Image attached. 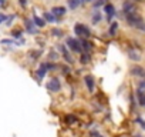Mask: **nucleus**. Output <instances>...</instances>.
Returning <instances> with one entry per match:
<instances>
[{
	"mask_svg": "<svg viewBox=\"0 0 145 137\" xmlns=\"http://www.w3.org/2000/svg\"><path fill=\"white\" fill-rule=\"evenodd\" d=\"M74 32H76V34L80 36V39L88 40V39L91 37V30H90L86 24H83V23H77V24L74 26Z\"/></svg>",
	"mask_w": 145,
	"mask_h": 137,
	"instance_id": "obj_1",
	"label": "nucleus"
},
{
	"mask_svg": "<svg viewBox=\"0 0 145 137\" xmlns=\"http://www.w3.org/2000/svg\"><path fill=\"white\" fill-rule=\"evenodd\" d=\"M125 19H127V23L132 27H138L141 23H144V19L138 14V13H129V14H125Z\"/></svg>",
	"mask_w": 145,
	"mask_h": 137,
	"instance_id": "obj_2",
	"label": "nucleus"
},
{
	"mask_svg": "<svg viewBox=\"0 0 145 137\" xmlns=\"http://www.w3.org/2000/svg\"><path fill=\"white\" fill-rule=\"evenodd\" d=\"M46 87H47V90H50L51 93H57V92H60V89H61V83H60V80H58L57 77H54V79H51V80L46 84Z\"/></svg>",
	"mask_w": 145,
	"mask_h": 137,
	"instance_id": "obj_3",
	"label": "nucleus"
},
{
	"mask_svg": "<svg viewBox=\"0 0 145 137\" xmlns=\"http://www.w3.org/2000/svg\"><path fill=\"white\" fill-rule=\"evenodd\" d=\"M67 46H68V49H71L72 51H76V53H81L83 51L81 47H80V41L77 39H74V37H68L67 39Z\"/></svg>",
	"mask_w": 145,
	"mask_h": 137,
	"instance_id": "obj_4",
	"label": "nucleus"
},
{
	"mask_svg": "<svg viewBox=\"0 0 145 137\" xmlns=\"http://www.w3.org/2000/svg\"><path fill=\"white\" fill-rule=\"evenodd\" d=\"M131 74L137 76V77H145V70L141 66H134V67H131Z\"/></svg>",
	"mask_w": 145,
	"mask_h": 137,
	"instance_id": "obj_5",
	"label": "nucleus"
},
{
	"mask_svg": "<svg viewBox=\"0 0 145 137\" xmlns=\"http://www.w3.org/2000/svg\"><path fill=\"white\" fill-rule=\"evenodd\" d=\"M84 82H86V84H87V89H88V92H94V87H95V83H94V77L91 76V74H87L86 77H84Z\"/></svg>",
	"mask_w": 145,
	"mask_h": 137,
	"instance_id": "obj_6",
	"label": "nucleus"
},
{
	"mask_svg": "<svg viewBox=\"0 0 145 137\" xmlns=\"http://www.w3.org/2000/svg\"><path fill=\"white\" fill-rule=\"evenodd\" d=\"M104 12H105V14L108 16V20H111V17L115 14V7L111 5V3H107L105 6H104V9H103Z\"/></svg>",
	"mask_w": 145,
	"mask_h": 137,
	"instance_id": "obj_7",
	"label": "nucleus"
},
{
	"mask_svg": "<svg viewBox=\"0 0 145 137\" xmlns=\"http://www.w3.org/2000/svg\"><path fill=\"white\" fill-rule=\"evenodd\" d=\"M51 13H53L56 17H61V16H64V14L67 13V9H65V7H63V6L53 7V9H51Z\"/></svg>",
	"mask_w": 145,
	"mask_h": 137,
	"instance_id": "obj_8",
	"label": "nucleus"
},
{
	"mask_svg": "<svg viewBox=\"0 0 145 137\" xmlns=\"http://www.w3.org/2000/svg\"><path fill=\"white\" fill-rule=\"evenodd\" d=\"M78 41H80V47H81V50H83V51H86V53H87V51H90V50L93 49V44H91L88 40H86V39H80Z\"/></svg>",
	"mask_w": 145,
	"mask_h": 137,
	"instance_id": "obj_9",
	"label": "nucleus"
},
{
	"mask_svg": "<svg viewBox=\"0 0 145 137\" xmlns=\"http://www.w3.org/2000/svg\"><path fill=\"white\" fill-rule=\"evenodd\" d=\"M58 50L63 53V57L65 59V61H68V63H72V57H71V56H70V53L67 51L65 46H63V44H58Z\"/></svg>",
	"mask_w": 145,
	"mask_h": 137,
	"instance_id": "obj_10",
	"label": "nucleus"
},
{
	"mask_svg": "<svg viewBox=\"0 0 145 137\" xmlns=\"http://www.w3.org/2000/svg\"><path fill=\"white\" fill-rule=\"evenodd\" d=\"M137 99H138V103H139V106L145 107V90H141V89H138V90H137Z\"/></svg>",
	"mask_w": 145,
	"mask_h": 137,
	"instance_id": "obj_11",
	"label": "nucleus"
},
{
	"mask_svg": "<svg viewBox=\"0 0 145 137\" xmlns=\"http://www.w3.org/2000/svg\"><path fill=\"white\" fill-rule=\"evenodd\" d=\"M122 10H124L125 14H129V13H134V12H135V6H134L131 2H127V3H124Z\"/></svg>",
	"mask_w": 145,
	"mask_h": 137,
	"instance_id": "obj_12",
	"label": "nucleus"
},
{
	"mask_svg": "<svg viewBox=\"0 0 145 137\" xmlns=\"http://www.w3.org/2000/svg\"><path fill=\"white\" fill-rule=\"evenodd\" d=\"M24 27H26V29H27V32H29V33H31V34L36 32V26H34L33 20L26 19V20H24Z\"/></svg>",
	"mask_w": 145,
	"mask_h": 137,
	"instance_id": "obj_13",
	"label": "nucleus"
},
{
	"mask_svg": "<svg viewBox=\"0 0 145 137\" xmlns=\"http://www.w3.org/2000/svg\"><path fill=\"white\" fill-rule=\"evenodd\" d=\"M33 23H34L36 27H44L46 26V20L39 17V16H33Z\"/></svg>",
	"mask_w": 145,
	"mask_h": 137,
	"instance_id": "obj_14",
	"label": "nucleus"
},
{
	"mask_svg": "<svg viewBox=\"0 0 145 137\" xmlns=\"http://www.w3.org/2000/svg\"><path fill=\"white\" fill-rule=\"evenodd\" d=\"M46 73H47V68H46V64H44V63H41V64H40V67L37 68V76H39L40 79H43V77L46 76Z\"/></svg>",
	"mask_w": 145,
	"mask_h": 137,
	"instance_id": "obj_15",
	"label": "nucleus"
},
{
	"mask_svg": "<svg viewBox=\"0 0 145 137\" xmlns=\"http://www.w3.org/2000/svg\"><path fill=\"white\" fill-rule=\"evenodd\" d=\"M67 3H68V7L70 9H77L83 3V0H67Z\"/></svg>",
	"mask_w": 145,
	"mask_h": 137,
	"instance_id": "obj_16",
	"label": "nucleus"
},
{
	"mask_svg": "<svg viewBox=\"0 0 145 137\" xmlns=\"http://www.w3.org/2000/svg\"><path fill=\"white\" fill-rule=\"evenodd\" d=\"M128 56H129V59L134 60V61H139V60H141L139 53H137L135 50H128Z\"/></svg>",
	"mask_w": 145,
	"mask_h": 137,
	"instance_id": "obj_17",
	"label": "nucleus"
},
{
	"mask_svg": "<svg viewBox=\"0 0 145 137\" xmlns=\"http://www.w3.org/2000/svg\"><path fill=\"white\" fill-rule=\"evenodd\" d=\"M117 30H118V23H117V22H112L111 26H110V29H108V34H110V36H115Z\"/></svg>",
	"mask_w": 145,
	"mask_h": 137,
	"instance_id": "obj_18",
	"label": "nucleus"
},
{
	"mask_svg": "<svg viewBox=\"0 0 145 137\" xmlns=\"http://www.w3.org/2000/svg\"><path fill=\"white\" fill-rule=\"evenodd\" d=\"M44 20L48 22V23H54V22H56V16H54L51 12H46V13H44Z\"/></svg>",
	"mask_w": 145,
	"mask_h": 137,
	"instance_id": "obj_19",
	"label": "nucleus"
},
{
	"mask_svg": "<svg viewBox=\"0 0 145 137\" xmlns=\"http://www.w3.org/2000/svg\"><path fill=\"white\" fill-rule=\"evenodd\" d=\"M101 13L100 12H94L93 13V17H91V23L93 24H97V23H100V20H101Z\"/></svg>",
	"mask_w": 145,
	"mask_h": 137,
	"instance_id": "obj_20",
	"label": "nucleus"
},
{
	"mask_svg": "<svg viewBox=\"0 0 145 137\" xmlns=\"http://www.w3.org/2000/svg\"><path fill=\"white\" fill-rule=\"evenodd\" d=\"M90 61H91L90 54H88V53H83L81 57H80V63H81V64H87V63H90Z\"/></svg>",
	"mask_w": 145,
	"mask_h": 137,
	"instance_id": "obj_21",
	"label": "nucleus"
},
{
	"mask_svg": "<svg viewBox=\"0 0 145 137\" xmlns=\"http://www.w3.org/2000/svg\"><path fill=\"white\" fill-rule=\"evenodd\" d=\"M51 34H53V36H56V37H60V36H63V30H61V29L54 27V29H51Z\"/></svg>",
	"mask_w": 145,
	"mask_h": 137,
	"instance_id": "obj_22",
	"label": "nucleus"
},
{
	"mask_svg": "<svg viewBox=\"0 0 145 137\" xmlns=\"http://www.w3.org/2000/svg\"><path fill=\"white\" fill-rule=\"evenodd\" d=\"M74 121H77V117H76V116L70 114V116H67V117H65V123H68V124H72Z\"/></svg>",
	"mask_w": 145,
	"mask_h": 137,
	"instance_id": "obj_23",
	"label": "nucleus"
},
{
	"mask_svg": "<svg viewBox=\"0 0 145 137\" xmlns=\"http://www.w3.org/2000/svg\"><path fill=\"white\" fill-rule=\"evenodd\" d=\"M107 5V0H97V2H94V7H101V6H105Z\"/></svg>",
	"mask_w": 145,
	"mask_h": 137,
	"instance_id": "obj_24",
	"label": "nucleus"
},
{
	"mask_svg": "<svg viewBox=\"0 0 145 137\" xmlns=\"http://www.w3.org/2000/svg\"><path fill=\"white\" fill-rule=\"evenodd\" d=\"M22 34H23V32H22V30H13V32H12V36H13V37H16V39H20V37H22Z\"/></svg>",
	"mask_w": 145,
	"mask_h": 137,
	"instance_id": "obj_25",
	"label": "nucleus"
},
{
	"mask_svg": "<svg viewBox=\"0 0 145 137\" xmlns=\"http://www.w3.org/2000/svg\"><path fill=\"white\" fill-rule=\"evenodd\" d=\"M50 59L51 60H56V59H58V53H56V51H50Z\"/></svg>",
	"mask_w": 145,
	"mask_h": 137,
	"instance_id": "obj_26",
	"label": "nucleus"
},
{
	"mask_svg": "<svg viewBox=\"0 0 145 137\" xmlns=\"http://www.w3.org/2000/svg\"><path fill=\"white\" fill-rule=\"evenodd\" d=\"M137 123H139V124H141V127L145 130V120H142L141 117H137Z\"/></svg>",
	"mask_w": 145,
	"mask_h": 137,
	"instance_id": "obj_27",
	"label": "nucleus"
},
{
	"mask_svg": "<svg viewBox=\"0 0 145 137\" xmlns=\"http://www.w3.org/2000/svg\"><path fill=\"white\" fill-rule=\"evenodd\" d=\"M138 30H142V32H145V23H141L138 27H137Z\"/></svg>",
	"mask_w": 145,
	"mask_h": 137,
	"instance_id": "obj_28",
	"label": "nucleus"
},
{
	"mask_svg": "<svg viewBox=\"0 0 145 137\" xmlns=\"http://www.w3.org/2000/svg\"><path fill=\"white\" fill-rule=\"evenodd\" d=\"M138 87H139V89L142 90V89L145 87V80H142V82H139V84H138Z\"/></svg>",
	"mask_w": 145,
	"mask_h": 137,
	"instance_id": "obj_29",
	"label": "nucleus"
},
{
	"mask_svg": "<svg viewBox=\"0 0 145 137\" xmlns=\"http://www.w3.org/2000/svg\"><path fill=\"white\" fill-rule=\"evenodd\" d=\"M6 19H7V17H6L5 14H2V13H0V23H3V22H5Z\"/></svg>",
	"mask_w": 145,
	"mask_h": 137,
	"instance_id": "obj_30",
	"label": "nucleus"
},
{
	"mask_svg": "<svg viewBox=\"0 0 145 137\" xmlns=\"http://www.w3.org/2000/svg\"><path fill=\"white\" fill-rule=\"evenodd\" d=\"M19 3H20L22 6H26V5H27V0H19Z\"/></svg>",
	"mask_w": 145,
	"mask_h": 137,
	"instance_id": "obj_31",
	"label": "nucleus"
},
{
	"mask_svg": "<svg viewBox=\"0 0 145 137\" xmlns=\"http://www.w3.org/2000/svg\"><path fill=\"white\" fill-rule=\"evenodd\" d=\"M91 136H94V137H103V136H101V134H98L97 131H93V133H91Z\"/></svg>",
	"mask_w": 145,
	"mask_h": 137,
	"instance_id": "obj_32",
	"label": "nucleus"
},
{
	"mask_svg": "<svg viewBox=\"0 0 145 137\" xmlns=\"http://www.w3.org/2000/svg\"><path fill=\"white\" fill-rule=\"evenodd\" d=\"M83 2H93V0H83Z\"/></svg>",
	"mask_w": 145,
	"mask_h": 137,
	"instance_id": "obj_33",
	"label": "nucleus"
},
{
	"mask_svg": "<svg viewBox=\"0 0 145 137\" xmlns=\"http://www.w3.org/2000/svg\"><path fill=\"white\" fill-rule=\"evenodd\" d=\"M134 137H142V136H139V134H137V136H134Z\"/></svg>",
	"mask_w": 145,
	"mask_h": 137,
	"instance_id": "obj_34",
	"label": "nucleus"
},
{
	"mask_svg": "<svg viewBox=\"0 0 145 137\" xmlns=\"http://www.w3.org/2000/svg\"><path fill=\"white\" fill-rule=\"evenodd\" d=\"M135 2H141V0H135Z\"/></svg>",
	"mask_w": 145,
	"mask_h": 137,
	"instance_id": "obj_35",
	"label": "nucleus"
},
{
	"mask_svg": "<svg viewBox=\"0 0 145 137\" xmlns=\"http://www.w3.org/2000/svg\"><path fill=\"white\" fill-rule=\"evenodd\" d=\"M0 2H5V0H0Z\"/></svg>",
	"mask_w": 145,
	"mask_h": 137,
	"instance_id": "obj_36",
	"label": "nucleus"
}]
</instances>
